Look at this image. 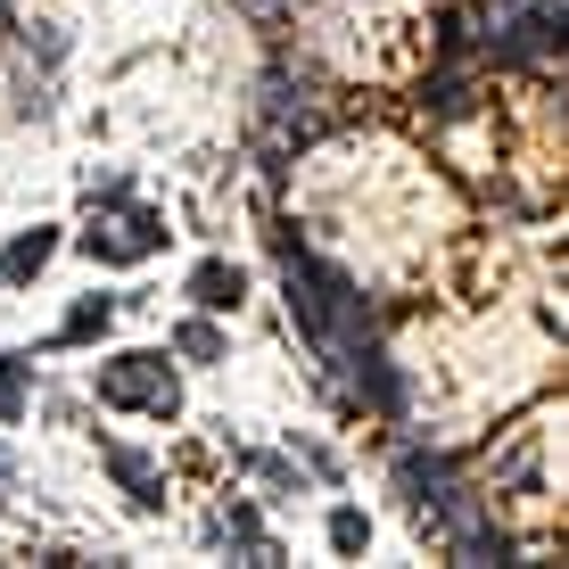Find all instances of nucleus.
<instances>
[{
    "mask_svg": "<svg viewBox=\"0 0 569 569\" xmlns=\"http://www.w3.org/2000/svg\"><path fill=\"white\" fill-rule=\"evenodd\" d=\"M83 248L100 264H141L149 248H166V223H157V214H108V223L83 231Z\"/></svg>",
    "mask_w": 569,
    "mask_h": 569,
    "instance_id": "2",
    "label": "nucleus"
},
{
    "mask_svg": "<svg viewBox=\"0 0 569 569\" xmlns=\"http://www.w3.org/2000/svg\"><path fill=\"white\" fill-rule=\"evenodd\" d=\"M0 487H9V455H0Z\"/></svg>",
    "mask_w": 569,
    "mask_h": 569,
    "instance_id": "10",
    "label": "nucleus"
},
{
    "mask_svg": "<svg viewBox=\"0 0 569 569\" xmlns=\"http://www.w3.org/2000/svg\"><path fill=\"white\" fill-rule=\"evenodd\" d=\"M108 322H116V306H108V298H83V306L67 313V339H100Z\"/></svg>",
    "mask_w": 569,
    "mask_h": 569,
    "instance_id": "7",
    "label": "nucleus"
},
{
    "mask_svg": "<svg viewBox=\"0 0 569 569\" xmlns=\"http://www.w3.org/2000/svg\"><path fill=\"white\" fill-rule=\"evenodd\" d=\"M182 356H199V363L214 356V330H207V322H190V330H182Z\"/></svg>",
    "mask_w": 569,
    "mask_h": 569,
    "instance_id": "9",
    "label": "nucleus"
},
{
    "mask_svg": "<svg viewBox=\"0 0 569 569\" xmlns=\"http://www.w3.org/2000/svg\"><path fill=\"white\" fill-rule=\"evenodd\" d=\"M240 264H199V272H190V298H199L207 313H223V306H240Z\"/></svg>",
    "mask_w": 569,
    "mask_h": 569,
    "instance_id": "3",
    "label": "nucleus"
},
{
    "mask_svg": "<svg viewBox=\"0 0 569 569\" xmlns=\"http://www.w3.org/2000/svg\"><path fill=\"white\" fill-rule=\"evenodd\" d=\"M363 537H371L363 512H339V520H330V545H339V553H363Z\"/></svg>",
    "mask_w": 569,
    "mask_h": 569,
    "instance_id": "8",
    "label": "nucleus"
},
{
    "mask_svg": "<svg viewBox=\"0 0 569 569\" xmlns=\"http://www.w3.org/2000/svg\"><path fill=\"white\" fill-rule=\"evenodd\" d=\"M108 470H116V479L132 487V503H149V512H157V503H166V487H157V470H149L141 455H132V446H108Z\"/></svg>",
    "mask_w": 569,
    "mask_h": 569,
    "instance_id": "5",
    "label": "nucleus"
},
{
    "mask_svg": "<svg viewBox=\"0 0 569 569\" xmlns=\"http://www.w3.org/2000/svg\"><path fill=\"white\" fill-rule=\"evenodd\" d=\"M58 231H26V240H9V257H0V281H33V272L50 264Z\"/></svg>",
    "mask_w": 569,
    "mask_h": 569,
    "instance_id": "4",
    "label": "nucleus"
},
{
    "mask_svg": "<svg viewBox=\"0 0 569 569\" xmlns=\"http://www.w3.org/2000/svg\"><path fill=\"white\" fill-rule=\"evenodd\" d=\"M405 479H413V487H446V462H421V455H413V462H405ZM438 503L455 512V528L470 520V503H462V496H438Z\"/></svg>",
    "mask_w": 569,
    "mask_h": 569,
    "instance_id": "6",
    "label": "nucleus"
},
{
    "mask_svg": "<svg viewBox=\"0 0 569 569\" xmlns=\"http://www.w3.org/2000/svg\"><path fill=\"white\" fill-rule=\"evenodd\" d=\"M100 397H108V405H132V413H157V421H173L182 388H173L166 356H116V363L100 371Z\"/></svg>",
    "mask_w": 569,
    "mask_h": 569,
    "instance_id": "1",
    "label": "nucleus"
}]
</instances>
